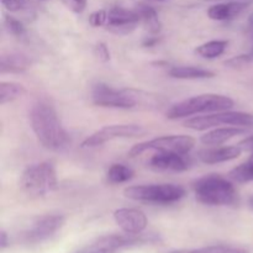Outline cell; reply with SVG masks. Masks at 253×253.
Masks as SVG:
<instances>
[{
	"mask_svg": "<svg viewBox=\"0 0 253 253\" xmlns=\"http://www.w3.org/2000/svg\"><path fill=\"white\" fill-rule=\"evenodd\" d=\"M229 42L224 41V40H215V41H209L204 44H200L195 52L199 54L200 57L207 59L216 58V57L221 56L226 49Z\"/></svg>",
	"mask_w": 253,
	"mask_h": 253,
	"instance_id": "cell-21",
	"label": "cell"
},
{
	"mask_svg": "<svg viewBox=\"0 0 253 253\" xmlns=\"http://www.w3.org/2000/svg\"><path fill=\"white\" fill-rule=\"evenodd\" d=\"M156 1H167V0H156Z\"/></svg>",
	"mask_w": 253,
	"mask_h": 253,
	"instance_id": "cell-38",
	"label": "cell"
},
{
	"mask_svg": "<svg viewBox=\"0 0 253 253\" xmlns=\"http://www.w3.org/2000/svg\"><path fill=\"white\" fill-rule=\"evenodd\" d=\"M108 22V11L106 10H96V11L91 12L89 16V24L93 27H100L106 26Z\"/></svg>",
	"mask_w": 253,
	"mask_h": 253,
	"instance_id": "cell-26",
	"label": "cell"
},
{
	"mask_svg": "<svg viewBox=\"0 0 253 253\" xmlns=\"http://www.w3.org/2000/svg\"><path fill=\"white\" fill-rule=\"evenodd\" d=\"M195 197L200 203L211 207H226L239 200L235 185L221 175L210 174L203 177L194 184Z\"/></svg>",
	"mask_w": 253,
	"mask_h": 253,
	"instance_id": "cell-2",
	"label": "cell"
},
{
	"mask_svg": "<svg viewBox=\"0 0 253 253\" xmlns=\"http://www.w3.org/2000/svg\"><path fill=\"white\" fill-rule=\"evenodd\" d=\"M62 4L76 14H82L85 10L88 0H61Z\"/></svg>",
	"mask_w": 253,
	"mask_h": 253,
	"instance_id": "cell-29",
	"label": "cell"
},
{
	"mask_svg": "<svg viewBox=\"0 0 253 253\" xmlns=\"http://www.w3.org/2000/svg\"><path fill=\"white\" fill-rule=\"evenodd\" d=\"M230 178L237 183H249L253 182V157L251 156L247 162L235 167L229 173Z\"/></svg>",
	"mask_w": 253,
	"mask_h": 253,
	"instance_id": "cell-23",
	"label": "cell"
},
{
	"mask_svg": "<svg viewBox=\"0 0 253 253\" xmlns=\"http://www.w3.org/2000/svg\"><path fill=\"white\" fill-rule=\"evenodd\" d=\"M220 125L236 127H253V114L242 111H217V114L195 116L184 123V126L195 131H204Z\"/></svg>",
	"mask_w": 253,
	"mask_h": 253,
	"instance_id": "cell-7",
	"label": "cell"
},
{
	"mask_svg": "<svg viewBox=\"0 0 253 253\" xmlns=\"http://www.w3.org/2000/svg\"><path fill=\"white\" fill-rule=\"evenodd\" d=\"M195 253H247L246 250L237 249V247L231 246H209L204 249L195 250Z\"/></svg>",
	"mask_w": 253,
	"mask_h": 253,
	"instance_id": "cell-25",
	"label": "cell"
},
{
	"mask_svg": "<svg viewBox=\"0 0 253 253\" xmlns=\"http://www.w3.org/2000/svg\"><path fill=\"white\" fill-rule=\"evenodd\" d=\"M249 205H250V208H251V209L253 210V195L251 198H250V200H249Z\"/></svg>",
	"mask_w": 253,
	"mask_h": 253,
	"instance_id": "cell-37",
	"label": "cell"
},
{
	"mask_svg": "<svg viewBox=\"0 0 253 253\" xmlns=\"http://www.w3.org/2000/svg\"><path fill=\"white\" fill-rule=\"evenodd\" d=\"M135 11L137 12L138 17H140V22L150 34L157 35L161 31L162 24H161L157 11L152 6L147 4H138L136 6Z\"/></svg>",
	"mask_w": 253,
	"mask_h": 253,
	"instance_id": "cell-17",
	"label": "cell"
},
{
	"mask_svg": "<svg viewBox=\"0 0 253 253\" xmlns=\"http://www.w3.org/2000/svg\"><path fill=\"white\" fill-rule=\"evenodd\" d=\"M249 29L253 35V12L251 15H250V17H249Z\"/></svg>",
	"mask_w": 253,
	"mask_h": 253,
	"instance_id": "cell-35",
	"label": "cell"
},
{
	"mask_svg": "<svg viewBox=\"0 0 253 253\" xmlns=\"http://www.w3.org/2000/svg\"><path fill=\"white\" fill-rule=\"evenodd\" d=\"M251 1H230L212 5L208 10V16L215 21H227L241 14Z\"/></svg>",
	"mask_w": 253,
	"mask_h": 253,
	"instance_id": "cell-15",
	"label": "cell"
},
{
	"mask_svg": "<svg viewBox=\"0 0 253 253\" xmlns=\"http://www.w3.org/2000/svg\"><path fill=\"white\" fill-rule=\"evenodd\" d=\"M63 215H44L37 217L32 226L24 234L25 241L29 244H39L51 239L64 225Z\"/></svg>",
	"mask_w": 253,
	"mask_h": 253,
	"instance_id": "cell-10",
	"label": "cell"
},
{
	"mask_svg": "<svg viewBox=\"0 0 253 253\" xmlns=\"http://www.w3.org/2000/svg\"><path fill=\"white\" fill-rule=\"evenodd\" d=\"M209 1H214V0H209Z\"/></svg>",
	"mask_w": 253,
	"mask_h": 253,
	"instance_id": "cell-40",
	"label": "cell"
},
{
	"mask_svg": "<svg viewBox=\"0 0 253 253\" xmlns=\"http://www.w3.org/2000/svg\"><path fill=\"white\" fill-rule=\"evenodd\" d=\"M32 130L43 147L59 151L69 143V135L63 127L53 105L44 100L34 104L30 111Z\"/></svg>",
	"mask_w": 253,
	"mask_h": 253,
	"instance_id": "cell-1",
	"label": "cell"
},
{
	"mask_svg": "<svg viewBox=\"0 0 253 253\" xmlns=\"http://www.w3.org/2000/svg\"><path fill=\"white\" fill-rule=\"evenodd\" d=\"M91 98L94 104L98 106L119 109H132L146 99L145 96H141V91L133 89L118 90L104 83H99L94 86Z\"/></svg>",
	"mask_w": 253,
	"mask_h": 253,
	"instance_id": "cell-6",
	"label": "cell"
},
{
	"mask_svg": "<svg viewBox=\"0 0 253 253\" xmlns=\"http://www.w3.org/2000/svg\"><path fill=\"white\" fill-rule=\"evenodd\" d=\"M116 250L111 249L109 245H106L103 241V239H99L98 241L94 242L93 245L88 247V249L83 250L81 253H115Z\"/></svg>",
	"mask_w": 253,
	"mask_h": 253,
	"instance_id": "cell-27",
	"label": "cell"
},
{
	"mask_svg": "<svg viewBox=\"0 0 253 253\" xmlns=\"http://www.w3.org/2000/svg\"><path fill=\"white\" fill-rule=\"evenodd\" d=\"M151 167L158 170L183 172L189 168V160L185 155L174 152H158L150 161Z\"/></svg>",
	"mask_w": 253,
	"mask_h": 253,
	"instance_id": "cell-13",
	"label": "cell"
},
{
	"mask_svg": "<svg viewBox=\"0 0 253 253\" xmlns=\"http://www.w3.org/2000/svg\"><path fill=\"white\" fill-rule=\"evenodd\" d=\"M133 177V170L125 165L116 163L113 165L108 170V180L113 184L128 182Z\"/></svg>",
	"mask_w": 253,
	"mask_h": 253,
	"instance_id": "cell-22",
	"label": "cell"
},
{
	"mask_svg": "<svg viewBox=\"0 0 253 253\" xmlns=\"http://www.w3.org/2000/svg\"><path fill=\"white\" fill-rule=\"evenodd\" d=\"M25 88L22 84L15 82H1L0 83V104L5 105L7 103L21 98L25 94Z\"/></svg>",
	"mask_w": 253,
	"mask_h": 253,
	"instance_id": "cell-20",
	"label": "cell"
},
{
	"mask_svg": "<svg viewBox=\"0 0 253 253\" xmlns=\"http://www.w3.org/2000/svg\"><path fill=\"white\" fill-rule=\"evenodd\" d=\"M170 253H195V250L194 251H173V252H170Z\"/></svg>",
	"mask_w": 253,
	"mask_h": 253,
	"instance_id": "cell-36",
	"label": "cell"
},
{
	"mask_svg": "<svg viewBox=\"0 0 253 253\" xmlns=\"http://www.w3.org/2000/svg\"><path fill=\"white\" fill-rule=\"evenodd\" d=\"M56 168L49 162L31 165L24 170L20 187L30 197H44L57 188Z\"/></svg>",
	"mask_w": 253,
	"mask_h": 253,
	"instance_id": "cell-4",
	"label": "cell"
},
{
	"mask_svg": "<svg viewBox=\"0 0 253 253\" xmlns=\"http://www.w3.org/2000/svg\"><path fill=\"white\" fill-rule=\"evenodd\" d=\"M146 132L145 128L136 124H120V125H108L95 131L82 142V147H96L118 138L137 137Z\"/></svg>",
	"mask_w": 253,
	"mask_h": 253,
	"instance_id": "cell-9",
	"label": "cell"
},
{
	"mask_svg": "<svg viewBox=\"0 0 253 253\" xmlns=\"http://www.w3.org/2000/svg\"><path fill=\"white\" fill-rule=\"evenodd\" d=\"M251 54H252V56H253V49H252V53H251Z\"/></svg>",
	"mask_w": 253,
	"mask_h": 253,
	"instance_id": "cell-39",
	"label": "cell"
},
{
	"mask_svg": "<svg viewBox=\"0 0 253 253\" xmlns=\"http://www.w3.org/2000/svg\"><path fill=\"white\" fill-rule=\"evenodd\" d=\"M242 150L239 146H226V147L210 148L203 150L198 153V157L205 165H217V163L227 162V161L236 160L241 156Z\"/></svg>",
	"mask_w": 253,
	"mask_h": 253,
	"instance_id": "cell-14",
	"label": "cell"
},
{
	"mask_svg": "<svg viewBox=\"0 0 253 253\" xmlns=\"http://www.w3.org/2000/svg\"><path fill=\"white\" fill-rule=\"evenodd\" d=\"M6 246H7V235L5 231H1V234H0V247H1V250H4Z\"/></svg>",
	"mask_w": 253,
	"mask_h": 253,
	"instance_id": "cell-34",
	"label": "cell"
},
{
	"mask_svg": "<svg viewBox=\"0 0 253 253\" xmlns=\"http://www.w3.org/2000/svg\"><path fill=\"white\" fill-rule=\"evenodd\" d=\"M234 100L229 96L220 94H202L183 100L170 106L167 111V118L175 120L179 118L195 115L202 113H214V111L229 110L234 106Z\"/></svg>",
	"mask_w": 253,
	"mask_h": 253,
	"instance_id": "cell-3",
	"label": "cell"
},
{
	"mask_svg": "<svg viewBox=\"0 0 253 253\" xmlns=\"http://www.w3.org/2000/svg\"><path fill=\"white\" fill-rule=\"evenodd\" d=\"M114 220L125 234H142L148 224L145 212L132 208H121L114 211Z\"/></svg>",
	"mask_w": 253,
	"mask_h": 253,
	"instance_id": "cell-12",
	"label": "cell"
},
{
	"mask_svg": "<svg viewBox=\"0 0 253 253\" xmlns=\"http://www.w3.org/2000/svg\"><path fill=\"white\" fill-rule=\"evenodd\" d=\"M31 61L22 54H9V56L1 57L0 62V71L1 73H14V72H22L29 68Z\"/></svg>",
	"mask_w": 253,
	"mask_h": 253,
	"instance_id": "cell-19",
	"label": "cell"
},
{
	"mask_svg": "<svg viewBox=\"0 0 253 253\" xmlns=\"http://www.w3.org/2000/svg\"><path fill=\"white\" fill-rule=\"evenodd\" d=\"M157 42H158L157 37H147V39L143 41V46H145V47H152V46H155Z\"/></svg>",
	"mask_w": 253,
	"mask_h": 253,
	"instance_id": "cell-33",
	"label": "cell"
},
{
	"mask_svg": "<svg viewBox=\"0 0 253 253\" xmlns=\"http://www.w3.org/2000/svg\"><path fill=\"white\" fill-rule=\"evenodd\" d=\"M5 26L10 34L16 37H22L26 34V27L24 26V24L12 16H5Z\"/></svg>",
	"mask_w": 253,
	"mask_h": 253,
	"instance_id": "cell-24",
	"label": "cell"
},
{
	"mask_svg": "<svg viewBox=\"0 0 253 253\" xmlns=\"http://www.w3.org/2000/svg\"><path fill=\"white\" fill-rule=\"evenodd\" d=\"M195 146V140L187 135H169L161 136L146 142L137 143L130 150L131 157L142 155L146 151H158V152H174L187 155Z\"/></svg>",
	"mask_w": 253,
	"mask_h": 253,
	"instance_id": "cell-8",
	"label": "cell"
},
{
	"mask_svg": "<svg viewBox=\"0 0 253 253\" xmlns=\"http://www.w3.org/2000/svg\"><path fill=\"white\" fill-rule=\"evenodd\" d=\"M95 54L99 59H101L103 62H108L110 59V52H109L108 46H106L104 42L96 44L95 47Z\"/></svg>",
	"mask_w": 253,
	"mask_h": 253,
	"instance_id": "cell-31",
	"label": "cell"
},
{
	"mask_svg": "<svg viewBox=\"0 0 253 253\" xmlns=\"http://www.w3.org/2000/svg\"><path fill=\"white\" fill-rule=\"evenodd\" d=\"M1 4L7 11L15 12L20 11L29 4V0H1Z\"/></svg>",
	"mask_w": 253,
	"mask_h": 253,
	"instance_id": "cell-30",
	"label": "cell"
},
{
	"mask_svg": "<svg viewBox=\"0 0 253 253\" xmlns=\"http://www.w3.org/2000/svg\"><path fill=\"white\" fill-rule=\"evenodd\" d=\"M240 148L242 150V152H252L253 153V136H250V137H246L245 140L240 141L237 143Z\"/></svg>",
	"mask_w": 253,
	"mask_h": 253,
	"instance_id": "cell-32",
	"label": "cell"
},
{
	"mask_svg": "<svg viewBox=\"0 0 253 253\" xmlns=\"http://www.w3.org/2000/svg\"><path fill=\"white\" fill-rule=\"evenodd\" d=\"M140 24V17L135 10L123 6H114L108 11L106 29L116 35H127Z\"/></svg>",
	"mask_w": 253,
	"mask_h": 253,
	"instance_id": "cell-11",
	"label": "cell"
},
{
	"mask_svg": "<svg viewBox=\"0 0 253 253\" xmlns=\"http://www.w3.org/2000/svg\"><path fill=\"white\" fill-rule=\"evenodd\" d=\"M253 61L252 54H241V56H235L230 58L229 61L225 62V64L231 68H240V67H245L250 64Z\"/></svg>",
	"mask_w": 253,
	"mask_h": 253,
	"instance_id": "cell-28",
	"label": "cell"
},
{
	"mask_svg": "<svg viewBox=\"0 0 253 253\" xmlns=\"http://www.w3.org/2000/svg\"><path fill=\"white\" fill-rule=\"evenodd\" d=\"M168 74L177 79H207L215 76L214 72L193 66H175L168 71Z\"/></svg>",
	"mask_w": 253,
	"mask_h": 253,
	"instance_id": "cell-18",
	"label": "cell"
},
{
	"mask_svg": "<svg viewBox=\"0 0 253 253\" xmlns=\"http://www.w3.org/2000/svg\"><path fill=\"white\" fill-rule=\"evenodd\" d=\"M246 131L244 128L236 127V126L215 128V130H211L205 133V135H203L200 137V141H202V143H204L207 146H220L226 142V141L231 140V138L236 137L239 135H242Z\"/></svg>",
	"mask_w": 253,
	"mask_h": 253,
	"instance_id": "cell-16",
	"label": "cell"
},
{
	"mask_svg": "<svg viewBox=\"0 0 253 253\" xmlns=\"http://www.w3.org/2000/svg\"><path fill=\"white\" fill-rule=\"evenodd\" d=\"M124 195L136 202L153 204H173L185 197V189L175 184L133 185L124 190Z\"/></svg>",
	"mask_w": 253,
	"mask_h": 253,
	"instance_id": "cell-5",
	"label": "cell"
}]
</instances>
